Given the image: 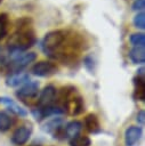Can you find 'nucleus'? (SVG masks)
I'll return each mask as SVG.
<instances>
[{
  "instance_id": "1",
  "label": "nucleus",
  "mask_w": 145,
  "mask_h": 146,
  "mask_svg": "<svg viewBox=\"0 0 145 146\" xmlns=\"http://www.w3.org/2000/svg\"><path fill=\"white\" fill-rule=\"evenodd\" d=\"M37 41L34 30L32 27V19L30 17H22L16 21V31L7 41V48L10 56L22 54L31 48Z\"/></svg>"
},
{
  "instance_id": "2",
  "label": "nucleus",
  "mask_w": 145,
  "mask_h": 146,
  "mask_svg": "<svg viewBox=\"0 0 145 146\" xmlns=\"http://www.w3.org/2000/svg\"><path fill=\"white\" fill-rule=\"evenodd\" d=\"M66 35L67 31L65 30H54L48 32L41 41V49L45 55L55 59L66 39Z\"/></svg>"
},
{
  "instance_id": "3",
  "label": "nucleus",
  "mask_w": 145,
  "mask_h": 146,
  "mask_svg": "<svg viewBox=\"0 0 145 146\" xmlns=\"http://www.w3.org/2000/svg\"><path fill=\"white\" fill-rule=\"evenodd\" d=\"M35 59H37V54L33 51L13 55L10 56V60H8L7 72H9L10 74L22 72L26 66H29Z\"/></svg>"
},
{
  "instance_id": "4",
  "label": "nucleus",
  "mask_w": 145,
  "mask_h": 146,
  "mask_svg": "<svg viewBox=\"0 0 145 146\" xmlns=\"http://www.w3.org/2000/svg\"><path fill=\"white\" fill-rule=\"evenodd\" d=\"M39 88H40V84L38 81H29L22 87H19V89L16 90L15 95L19 100H22L26 105L32 106L34 103L37 105Z\"/></svg>"
},
{
  "instance_id": "5",
  "label": "nucleus",
  "mask_w": 145,
  "mask_h": 146,
  "mask_svg": "<svg viewBox=\"0 0 145 146\" xmlns=\"http://www.w3.org/2000/svg\"><path fill=\"white\" fill-rule=\"evenodd\" d=\"M64 119L62 116H55L50 120H48L43 127L42 130L46 133H49L53 136V138L58 140H64Z\"/></svg>"
},
{
  "instance_id": "6",
  "label": "nucleus",
  "mask_w": 145,
  "mask_h": 146,
  "mask_svg": "<svg viewBox=\"0 0 145 146\" xmlns=\"http://www.w3.org/2000/svg\"><path fill=\"white\" fill-rule=\"evenodd\" d=\"M57 72H58L57 65L50 60H40L35 63L31 68V73L40 78H49L56 74Z\"/></svg>"
},
{
  "instance_id": "7",
  "label": "nucleus",
  "mask_w": 145,
  "mask_h": 146,
  "mask_svg": "<svg viewBox=\"0 0 145 146\" xmlns=\"http://www.w3.org/2000/svg\"><path fill=\"white\" fill-rule=\"evenodd\" d=\"M32 125L31 124H22L18 128H16L10 137V141L15 146H23L25 145L32 135Z\"/></svg>"
},
{
  "instance_id": "8",
  "label": "nucleus",
  "mask_w": 145,
  "mask_h": 146,
  "mask_svg": "<svg viewBox=\"0 0 145 146\" xmlns=\"http://www.w3.org/2000/svg\"><path fill=\"white\" fill-rule=\"evenodd\" d=\"M56 95H57V89L54 84H48L46 86L39 97H38V100H37V106L39 107H47V106H50V105H54L55 104V100H56Z\"/></svg>"
},
{
  "instance_id": "9",
  "label": "nucleus",
  "mask_w": 145,
  "mask_h": 146,
  "mask_svg": "<svg viewBox=\"0 0 145 146\" xmlns=\"http://www.w3.org/2000/svg\"><path fill=\"white\" fill-rule=\"evenodd\" d=\"M143 136V128L139 125H129L124 130L123 139L126 146H136Z\"/></svg>"
},
{
  "instance_id": "10",
  "label": "nucleus",
  "mask_w": 145,
  "mask_h": 146,
  "mask_svg": "<svg viewBox=\"0 0 145 146\" xmlns=\"http://www.w3.org/2000/svg\"><path fill=\"white\" fill-rule=\"evenodd\" d=\"M0 103L3 104V105H6L7 108H8V111H9L11 114H15V115H17V116H19V117H25V116L27 115V111H26L24 107L19 106V105H18L14 99H11L10 97H7V96L0 97Z\"/></svg>"
},
{
  "instance_id": "11",
  "label": "nucleus",
  "mask_w": 145,
  "mask_h": 146,
  "mask_svg": "<svg viewBox=\"0 0 145 146\" xmlns=\"http://www.w3.org/2000/svg\"><path fill=\"white\" fill-rule=\"evenodd\" d=\"M30 81V75L29 73L25 72H18V73H13L9 74L6 79V84L10 88H16V87H22L26 82Z\"/></svg>"
},
{
  "instance_id": "12",
  "label": "nucleus",
  "mask_w": 145,
  "mask_h": 146,
  "mask_svg": "<svg viewBox=\"0 0 145 146\" xmlns=\"http://www.w3.org/2000/svg\"><path fill=\"white\" fill-rule=\"evenodd\" d=\"M83 124H84V128L86 130L89 132V133H92V135H98L100 133L102 129H100V123H99V119L96 114L94 113H89L84 116V120H83Z\"/></svg>"
},
{
  "instance_id": "13",
  "label": "nucleus",
  "mask_w": 145,
  "mask_h": 146,
  "mask_svg": "<svg viewBox=\"0 0 145 146\" xmlns=\"http://www.w3.org/2000/svg\"><path fill=\"white\" fill-rule=\"evenodd\" d=\"M82 130V123L78 120H73L67 122L64 125V139H72L74 137H76L78 135H80Z\"/></svg>"
},
{
  "instance_id": "14",
  "label": "nucleus",
  "mask_w": 145,
  "mask_h": 146,
  "mask_svg": "<svg viewBox=\"0 0 145 146\" xmlns=\"http://www.w3.org/2000/svg\"><path fill=\"white\" fill-rule=\"evenodd\" d=\"M132 83H134V87H135L134 98L136 100L144 102L145 100V79L143 76L136 75L132 79Z\"/></svg>"
},
{
  "instance_id": "15",
  "label": "nucleus",
  "mask_w": 145,
  "mask_h": 146,
  "mask_svg": "<svg viewBox=\"0 0 145 146\" xmlns=\"http://www.w3.org/2000/svg\"><path fill=\"white\" fill-rule=\"evenodd\" d=\"M129 58L134 64L143 65L145 63V49L144 47H134L129 51Z\"/></svg>"
},
{
  "instance_id": "16",
  "label": "nucleus",
  "mask_w": 145,
  "mask_h": 146,
  "mask_svg": "<svg viewBox=\"0 0 145 146\" xmlns=\"http://www.w3.org/2000/svg\"><path fill=\"white\" fill-rule=\"evenodd\" d=\"M15 123V119L7 111H0V132L8 131L13 124Z\"/></svg>"
},
{
  "instance_id": "17",
  "label": "nucleus",
  "mask_w": 145,
  "mask_h": 146,
  "mask_svg": "<svg viewBox=\"0 0 145 146\" xmlns=\"http://www.w3.org/2000/svg\"><path fill=\"white\" fill-rule=\"evenodd\" d=\"M69 145L70 146H90L91 145V139L88 136L78 135L76 137L69 140Z\"/></svg>"
},
{
  "instance_id": "18",
  "label": "nucleus",
  "mask_w": 145,
  "mask_h": 146,
  "mask_svg": "<svg viewBox=\"0 0 145 146\" xmlns=\"http://www.w3.org/2000/svg\"><path fill=\"white\" fill-rule=\"evenodd\" d=\"M9 17L7 14H0V40L3 39L8 33Z\"/></svg>"
},
{
  "instance_id": "19",
  "label": "nucleus",
  "mask_w": 145,
  "mask_h": 146,
  "mask_svg": "<svg viewBox=\"0 0 145 146\" xmlns=\"http://www.w3.org/2000/svg\"><path fill=\"white\" fill-rule=\"evenodd\" d=\"M130 43L134 47H144L145 44V34L144 33H132L129 38Z\"/></svg>"
},
{
  "instance_id": "20",
  "label": "nucleus",
  "mask_w": 145,
  "mask_h": 146,
  "mask_svg": "<svg viewBox=\"0 0 145 146\" xmlns=\"http://www.w3.org/2000/svg\"><path fill=\"white\" fill-rule=\"evenodd\" d=\"M134 26L139 29V30H144L145 29V14L144 11H139L136 14V16L132 19Z\"/></svg>"
},
{
  "instance_id": "21",
  "label": "nucleus",
  "mask_w": 145,
  "mask_h": 146,
  "mask_svg": "<svg viewBox=\"0 0 145 146\" xmlns=\"http://www.w3.org/2000/svg\"><path fill=\"white\" fill-rule=\"evenodd\" d=\"M83 65L84 67L90 72V73H94L95 72V67H96V63H95V59L91 55H87L84 56L83 58Z\"/></svg>"
},
{
  "instance_id": "22",
  "label": "nucleus",
  "mask_w": 145,
  "mask_h": 146,
  "mask_svg": "<svg viewBox=\"0 0 145 146\" xmlns=\"http://www.w3.org/2000/svg\"><path fill=\"white\" fill-rule=\"evenodd\" d=\"M145 8V0H135L131 5V9L134 11H143Z\"/></svg>"
},
{
  "instance_id": "23",
  "label": "nucleus",
  "mask_w": 145,
  "mask_h": 146,
  "mask_svg": "<svg viewBox=\"0 0 145 146\" xmlns=\"http://www.w3.org/2000/svg\"><path fill=\"white\" fill-rule=\"evenodd\" d=\"M136 121H137V123L139 124V127H143V125H144V123H145V112H144V110H139V111L137 112Z\"/></svg>"
},
{
  "instance_id": "24",
  "label": "nucleus",
  "mask_w": 145,
  "mask_h": 146,
  "mask_svg": "<svg viewBox=\"0 0 145 146\" xmlns=\"http://www.w3.org/2000/svg\"><path fill=\"white\" fill-rule=\"evenodd\" d=\"M137 75L144 78V66H140V67L137 70Z\"/></svg>"
},
{
  "instance_id": "25",
  "label": "nucleus",
  "mask_w": 145,
  "mask_h": 146,
  "mask_svg": "<svg viewBox=\"0 0 145 146\" xmlns=\"http://www.w3.org/2000/svg\"><path fill=\"white\" fill-rule=\"evenodd\" d=\"M30 146H41V145H39V144H38V145H37V144H32V145H30Z\"/></svg>"
},
{
  "instance_id": "26",
  "label": "nucleus",
  "mask_w": 145,
  "mask_h": 146,
  "mask_svg": "<svg viewBox=\"0 0 145 146\" xmlns=\"http://www.w3.org/2000/svg\"><path fill=\"white\" fill-rule=\"evenodd\" d=\"M1 2H2V0H0V3H1Z\"/></svg>"
}]
</instances>
